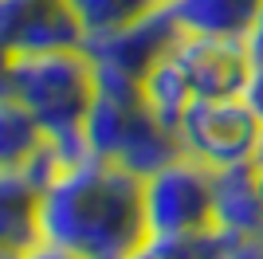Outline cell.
I'll use <instances>...</instances> for the list:
<instances>
[{
  "instance_id": "1",
  "label": "cell",
  "mask_w": 263,
  "mask_h": 259,
  "mask_svg": "<svg viewBox=\"0 0 263 259\" xmlns=\"http://www.w3.org/2000/svg\"><path fill=\"white\" fill-rule=\"evenodd\" d=\"M40 236L87 259H134L149 244L145 177L87 153L44 184Z\"/></svg>"
},
{
  "instance_id": "2",
  "label": "cell",
  "mask_w": 263,
  "mask_h": 259,
  "mask_svg": "<svg viewBox=\"0 0 263 259\" xmlns=\"http://www.w3.org/2000/svg\"><path fill=\"white\" fill-rule=\"evenodd\" d=\"M83 138L95 157L118 161L138 177H154L161 165L181 157L177 130L157 122L154 110L145 106L142 79L99 63H95V102L83 122Z\"/></svg>"
},
{
  "instance_id": "3",
  "label": "cell",
  "mask_w": 263,
  "mask_h": 259,
  "mask_svg": "<svg viewBox=\"0 0 263 259\" xmlns=\"http://www.w3.org/2000/svg\"><path fill=\"white\" fill-rule=\"evenodd\" d=\"M0 98L20 102L47 138L83 134L87 110L95 102V59L87 47L59 51H4Z\"/></svg>"
},
{
  "instance_id": "4",
  "label": "cell",
  "mask_w": 263,
  "mask_h": 259,
  "mask_svg": "<svg viewBox=\"0 0 263 259\" xmlns=\"http://www.w3.org/2000/svg\"><path fill=\"white\" fill-rule=\"evenodd\" d=\"M177 141L181 153L197 157L209 169H228V165L259 161L263 153V122L255 110L236 98H193L189 110L177 122Z\"/></svg>"
},
{
  "instance_id": "5",
  "label": "cell",
  "mask_w": 263,
  "mask_h": 259,
  "mask_svg": "<svg viewBox=\"0 0 263 259\" xmlns=\"http://www.w3.org/2000/svg\"><path fill=\"white\" fill-rule=\"evenodd\" d=\"M145 220H149V239H173L216 228L212 169L181 153L177 161L145 177Z\"/></svg>"
},
{
  "instance_id": "6",
  "label": "cell",
  "mask_w": 263,
  "mask_h": 259,
  "mask_svg": "<svg viewBox=\"0 0 263 259\" xmlns=\"http://www.w3.org/2000/svg\"><path fill=\"white\" fill-rule=\"evenodd\" d=\"M173 55L189 71L197 98H236V95H243V83H248L252 63H255L252 43L236 40V35L181 32Z\"/></svg>"
},
{
  "instance_id": "7",
  "label": "cell",
  "mask_w": 263,
  "mask_h": 259,
  "mask_svg": "<svg viewBox=\"0 0 263 259\" xmlns=\"http://www.w3.org/2000/svg\"><path fill=\"white\" fill-rule=\"evenodd\" d=\"M177 40H181V24L173 20L169 4H161L157 12L126 24V28H118V32L95 35V40H87L83 47H87V55L99 67H110V71H122V75L142 79L161 55L173 51Z\"/></svg>"
},
{
  "instance_id": "8",
  "label": "cell",
  "mask_w": 263,
  "mask_h": 259,
  "mask_svg": "<svg viewBox=\"0 0 263 259\" xmlns=\"http://www.w3.org/2000/svg\"><path fill=\"white\" fill-rule=\"evenodd\" d=\"M4 51H59L83 47L87 32L67 0H0Z\"/></svg>"
},
{
  "instance_id": "9",
  "label": "cell",
  "mask_w": 263,
  "mask_h": 259,
  "mask_svg": "<svg viewBox=\"0 0 263 259\" xmlns=\"http://www.w3.org/2000/svg\"><path fill=\"white\" fill-rule=\"evenodd\" d=\"M212 208H216V228L232 236H259L263 228V193L255 161L212 169Z\"/></svg>"
},
{
  "instance_id": "10",
  "label": "cell",
  "mask_w": 263,
  "mask_h": 259,
  "mask_svg": "<svg viewBox=\"0 0 263 259\" xmlns=\"http://www.w3.org/2000/svg\"><path fill=\"white\" fill-rule=\"evenodd\" d=\"M40 196L44 189L32 184L20 169H0V248L4 259L28 251L40 236Z\"/></svg>"
},
{
  "instance_id": "11",
  "label": "cell",
  "mask_w": 263,
  "mask_h": 259,
  "mask_svg": "<svg viewBox=\"0 0 263 259\" xmlns=\"http://www.w3.org/2000/svg\"><path fill=\"white\" fill-rule=\"evenodd\" d=\"M181 32L252 40L263 16V0H165Z\"/></svg>"
},
{
  "instance_id": "12",
  "label": "cell",
  "mask_w": 263,
  "mask_h": 259,
  "mask_svg": "<svg viewBox=\"0 0 263 259\" xmlns=\"http://www.w3.org/2000/svg\"><path fill=\"white\" fill-rule=\"evenodd\" d=\"M142 95H145V106L154 110V118L165 122L169 130H177V122H181V114L189 110V102L197 98V90H193V79H189V71L181 67V59L169 51L142 75Z\"/></svg>"
},
{
  "instance_id": "13",
  "label": "cell",
  "mask_w": 263,
  "mask_h": 259,
  "mask_svg": "<svg viewBox=\"0 0 263 259\" xmlns=\"http://www.w3.org/2000/svg\"><path fill=\"white\" fill-rule=\"evenodd\" d=\"M47 141L44 126L12 98H0V169H20Z\"/></svg>"
},
{
  "instance_id": "14",
  "label": "cell",
  "mask_w": 263,
  "mask_h": 259,
  "mask_svg": "<svg viewBox=\"0 0 263 259\" xmlns=\"http://www.w3.org/2000/svg\"><path fill=\"white\" fill-rule=\"evenodd\" d=\"M67 4H71V12H75V20L83 24L87 40H95V35L118 32V28H126V24L157 12L165 0H67Z\"/></svg>"
},
{
  "instance_id": "15",
  "label": "cell",
  "mask_w": 263,
  "mask_h": 259,
  "mask_svg": "<svg viewBox=\"0 0 263 259\" xmlns=\"http://www.w3.org/2000/svg\"><path fill=\"white\" fill-rule=\"evenodd\" d=\"M243 102L255 110V118L263 122V55H255V63H252V75H248V83H243Z\"/></svg>"
},
{
  "instance_id": "16",
  "label": "cell",
  "mask_w": 263,
  "mask_h": 259,
  "mask_svg": "<svg viewBox=\"0 0 263 259\" xmlns=\"http://www.w3.org/2000/svg\"><path fill=\"white\" fill-rule=\"evenodd\" d=\"M16 259H87V255H79V251L63 248V244H51V239H35L28 251H20Z\"/></svg>"
},
{
  "instance_id": "17",
  "label": "cell",
  "mask_w": 263,
  "mask_h": 259,
  "mask_svg": "<svg viewBox=\"0 0 263 259\" xmlns=\"http://www.w3.org/2000/svg\"><path fill=\"white\" fill-rule=\"evenodd\" d=\"M224 259H263V239L259 236H236Z\"/></svg>"
},
{
  "instance_id": "18",
  "label": "cell",
  "mask_w": 263,
  "mask_h": 259,
  "mask_svg": "<svg viewBox=\"0 0 263 259\" xmlns=\"http://www.w3.org/2000/svg\"><path fill=\"white\" fill-rule=\"evenodd\" d=\"M248 43H252L255 55H263V16H259V24H255V32H252V40H248Z\"/></svg>"
},
{
  "instance_id": "19",
  "label": "cell",
  "mask_w": 263,
  "mask_h": 259,
  "mask_svg": "<svg viewBox=\"0 0 263 259\" xmlns=\"http://www.w3.org/2000/svg\"><path fill=\"white\" fill-rule=\"evenodd\" d=\"M255 177H259V193H263V153H259V161H255Z\"/></svg>"
},
{
  "instance_id": "20",
  "label": "cell",
  "mask_w": 263,
  "mask_h": 259,
  "mask_svg": "<svg viewBox=\"0 0 263 259\" xmlns=\"http://www.w3.org/2000/svg\"><path fill=\"white\" fill-rule=\"evenodd\" d=\"M259 239H263V228H259Z\"/></svg>"
}]
</instances>
